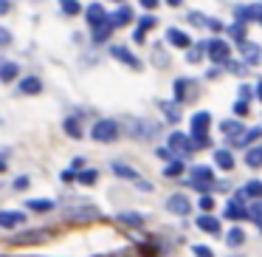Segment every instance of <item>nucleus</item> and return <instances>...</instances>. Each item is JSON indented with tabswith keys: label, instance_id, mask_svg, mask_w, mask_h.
<instances>
[{
	"label": "nucleus",
	"instance_id": "8",
	"mask_svg": "<svg viewBox=\"0 0 262 257\" xmlns=\"http://www.w3.org/2000/svg\"><path fill=\"white\" fill-rule=\"evenodd\" d=\"M209 125H211V113L200 110V113L192 116V136H200V133H209Z\"/></svg>",
	"mask_w": 262,
	"mask_h": 257
},
{
	"label": "nucleus",
	"instance_id": "14",
	"mask_svg": "<svg viewBox=\"0 0 262 257\" xmlns=\"http://www.w3.org/2000/svg\"><path fill=\"white\" fill-rule=\"evenodd\" d=\"M130 20H133V12H130V6H119V12H113V14L107 17V23L116 29V26H127Z\"/></svg>",
	"mask_w": 262,
	"mask_h": 257
},
{
	"label": "nucleus",
	"instance_id": "12",
	"mask_svg": "<svg viewBox=\"0 0 262 257\" xmlns=\"http://www.w3.org/2000/svg\"><path fill=\"white\" fill-rule=\"evenodd\" d=\"M26 223V215L23 212H0V226L3 229H12V226H23Z\"/></svg>",
	"mask_w": 262,
	"mask_h": 257
},
{
	"label": "nucleus",
	"instance_id": "41",
	"mask_svg": "<svg viewBox=\"0 0 262 257\" xmlns=\"http://www.w3.org/2000/svg\"><path fill=\"white\" fill-rule=\"evenodd\" d=\"M189 20L194 26H209V17H203V14H189Z\"/></svg>",
	"mask_w": 262,
	"mask_h": 257
},
{
	"label": "nucleus",
	"instance_id": "27",
	"mask_svg": "<svg viewBox=\"0 0 262 257\" xmlns=\"http://www.w3.org/2000/svg\"><path fill=\"white\" fill-rule=\"evenodd\" d=\"M65 133H68L71 139H82V127L76 119H65Z\"/></svg>",
	"mask_w": 262,
	"mask_h": 257
},
{
	"label": "nucleus",
	"instance_id": "43",
	"mask_svg": "<svg viewBox=\"0 0 262 257\" xmlns=\"http://www.w3.org/2000/svg\"><path fill=\"white\" fill-rule=\"evenodd\" d=\"M234 113H237V116H245V113H248V105H245V102H237V105H234Z\"/></svg>",
	"mask_w": 262,
	"mask_h": 257
},
{
	"label": "nucleus",
	"instance_id": "9",
	"mask_svg": "<svg viewBox=\"0 0 262 257\" xmlns=\"http://www.w3.org/2000/svg\"><path fill=\"white\" fill-rule=\"evenodd\" d=\"M85 17H88V23H91L93 29H96V26H102L104 20H107V12H104V6H102V3H93V6H88Z\"/></svg>",
	"mask_w": 262,
	"mask_h": 257
},
{
	"label": "nucleus",
	"instance_id": "50",
	"mask_svg": "<svg viewBox=\"0 0 262 257\" xmlns=\"http://www.w3.org/2000/svg\"><path fill=\"white\" fill-rule=\"evenodd\" d=\"M166 3H169V6H181V0H166Z\"/></svg>",
	"mask_w": 262,
	"mask_h": 257
},
{
	"label": "nucleus",
	"instance_id": "2",
	"mask_svg": "<svg viewBox=\"0 0 262 257\" xmlns=\"http://www.w3.org/2000/svg\"><path fill=\"white\" fill-rule=\"evenodd\" d=\"M91 136L96 139V142H113V139L119 136V125H116L113 119H99L96 125H93Z\"/></svg>",
	"mask_w": 262,
	"mask_h": 257
},
{
	"label": "nucleus",
	"instance_id": "48",
	"mask_svg": "<svg viewBox=\"0 0 262 257\" xmlns=\"http://www.w3.org/2000/svg\"><path fill=\"white\" fill-rule=\"evenodd\" d=\"M155 3L158 0H141V6H147V9H155Z\"/></svg>",
	"mask_w": 262,
	"mask_h": 257
},
{
	"label": "nucleus",
	"instance_id": "6",
	"mask_svg": "<svg viewBox=\"0 0 262 257\" xmlns=\"http://www.w3.org/2000/svg\"><path fill=\"white\" fill-rule=\"evenodd\" d=\"M166 209H169L172 215H189V209H192V201H189L186 195L175 192L169 201H166Z\"/></svg>",
	"mask_w": 262,
	"mask_h": 257
},
{
	"label": "nucleus",
	"instance_id": "22",
	"mask_svg": "<svg viewBox=\"0 0 262 257\" xmlns=\"http://www.w3.org/2000/svg\"><path fill=\"white\" fill-rule=\"evenodd\" d=\"M74 181H79V184H96L99 181V172L96 170H79V172H74Z\"/></svg>",
	"mask_w": 262,
	"mask_h": 257
},
{
	"label": "nucleus",
	"instance_id": "30",
	"mask_svg": "<svg viewBox=\"0 0 262 257\" xmlns=\"http://www.w3.org/2000/svg\"><path fill=\"white\" fill-rule=\"evenodd\" d=\"M226 240H228V246H243V240H245L243 229H231V232L226 234Z\"/></svg>",
	"mask_w": 262,
	"mask_h": 257
},
{
	"label": "nucleus",
	"instance_id": "13",
	"mask_svg": "<svg viewBox=\"0 0 262 257\" xmlns=\"http://www.w3.org/2000/svg\"><path fill=\"white\" fill-rule=\"evenodd\" d=\"M110 54H113L116 60H121L124 65H130V68H141V63H138V60L130 54V48H124V46H113V51H110Z\"/></svg>",
	"mask_w": 262,
	"mask_h": 257
},
{
	"label": "nucleus",
	"instance_id": "52",
	"mask_svg": "<svg viewBox=\"0 0 262 257\" xmlns=\"http://www.w3.org/2000/svg\"><path fill=\"white\" fill-rule=\"evenodd\" d=\"M256 223H259V232H262V221H256Z\"/></svg>",
	"mask_w": 262,
	"mask_h": 257
},
{
	"label": "nucleus",
	"instance_id": "28",
	"mask_svg": "<svg viewBox=\"0 0 262 257\" xmlns=\"http://www.w3.org/2000/svg\"><path fill=\"white\" fill-rule=\"evenodd\" d=\"M155 130H158V127L149 125V122H141V125H136V136H138V139H149Z\"/></svg>",
	"mask_w": 262,
	"mask_h": 257
},
{
	"label": "nucleus",
	"instance_id": "10",
	"mask_svg": "<svg viewBox=\"0 0 262 257\" xmlns=\"http://www.w3.org/2000/svg\"><path fill=\"white\" fill-rule=\"evenodd\" d=\"M226 218L228 221H243V218H248V209L243 206L239 198H234V201H228V206H226Z\"/></svg>",
	"mask_w": 262,
	"mask_h": 257
},
{
	"label": "nucleus",
	"instance_id": "5",
	"mask_svg": "<svg viewBox=\"0 0 262 257\" xmlns=\"http://www.w3.org/2000/svg\"><path fill=\"white\" fill-rule=\"evenodd\" d=\"M65 218H68V221H96L99 209L96 206H71V209L65 212Z\"/></svg>",
	"mask_w": 262,
	"mask_h": 257
},
{
	"label": "nucleus",
	"instance_id": "31",
	"mask_svg": "<svg viewBox=\"0 0 262 257\" xmlns=\"http://www.w3.org/2000/svg\"><path fill=\"white\" fill-rule=\"evenodd\" d=\"M62 12H65V14H79V12H82L79 0H62Z\"/></svg>",
	"mask_w": 262,
	"mask_h": 257
},
{
	"label": "nucleus",
	"instance_id": "7",
	"mask_svg": "<svg viewBox=\"0 0 262 257\" xmlns=\"http://www.w3.org/2000/svg\"><path fill=\"white\" fill-rule=\"evenodd\" d=\"M113 172H116V175H121V178H127V181H133V184H138V187H144V189H152L149 184H144V178L138 175L136 170H130L127 164H119V161H116V164H113Z\"/></svg>",
	"mask_w": 262,
	"mask_h": 257
},
{
	"label": "nucleus",
	"instance_id": "46",
	"mask_svg": "<svg viewBox=\"0 0 262 257\" xmlns=\"http://www.w3.org/2000/svg\"><path fill=\"white\" fill-rule=\"evenodd\" d=\"M9 6H12V0H0V14H6Z\"/></svg>",
	"mask_w": 262,
	"mask_h": 257
},
{
	"label": "nucleus",
	"instance_id": "26",
	"mask_svg": "<svg viewBox=\"0 0 262 257\" xmlns=\"http://www.w3.org/2000/svg\"><path fill=\"white\" fill-rule=\"evenodd\" d=\"M14 76H17V65H14V63L0 65V80H3V82H12Z\"/></svg>",
	"mask_w": 262,
	"mask_h": 257
},
{
	"label": "nucleus",
	"instance_id": "19",
	"mask_svg": "<svg viewBox=\"0 0 262 257\" xmlns=\"http://www.w3.org/2000/svg\"><path fill=\"white\" fill-rule=\"evenodd\" d=\"M20 91H23V93H40L42 91V82L37 80V76H26V80L20 82Z\"/></svg>",
	"mask_w": 262,
	"mask_h": 257
},
{
	"label": "nucleus",
	"instance_id": "36",
	"mask_svg": "<svg viewBox=\"0 0 262 257\" xmlns=\"http://www.w3.org/2000/svg\"><path fill=\"white\" fill-rule=\"evenodd\" d=\"M164 172H166V175H181V172H183V161H172Z\"/></svg>",
	"mask_w": 262,
	"mask_h": 257
},
{
	"label": "nucleus",
	"instance_id": "21",
	"mask_svg": "<svg viewBox=\"0 0 262 257\" xmlns=\"http://www.w3.org/2000/svg\"><path fill=\"white\" fill-rule=\"evenodd\" d=\"M220 130H223V133H226V136H228V139H231V136H234V139H237V136H239V133H243V125H239V122H237V119H226V122H223V125H220Z\"/></svg>",
	"mask_w": 262,
	"mask_h": 257
},
{
	"label": "nucleus",
	"instance_id": "15",
	"mask_svg": "<svg viewBox=\"0 0 262 257\" xmlns=\"http://www.w3.org/2000/svg\"><path fill=\"white\" fill-rule=\"evenodd\" d=\"M166 37H169V43H172V46H178V48H189V46H192V37H189L186 31H181V29H169V31H166Z\"/></svg>",
	"mask_w": 262,
	"mask_h": 257
},
{
	"label": "nucleus",
	"instance_id": "34",
	"mask_svg": "<svg viewBox=\"0 0 262 257\" xmlns=\"http://www.w3.org/2000/svg\"><path fill=\"white\" fill-rule=\"evenodd\" d=\"M228 31H231V37H234L237 43H243V40H245V26H243V23H234Z\"/></svg>",
	"mask_w": 262,
	"mask_h": 257
},
{
	"label": "nucleus",
	"instance_id": "38",
	"mask_svg": "<svg viewBox=\"0 0 262 257\" xmlns=\"http://www.w3.org/2000/svg\"><path fill=\"white\" fill-rule=\"evenodd\" d=\"M248 218H254V221H262V201H259V204H254V206L248 209Z\"/></svg>",
	"mask_w": 262,
	"mask_h": 257
},
{
	"label": "nucleus",
	"instance_id": "1",
	"mask_svg": "<svg viewBox=\"0 0 262 257\" xmlns=\"http://www.w3.org/2000/svg\"><path fill=\"white\" fill-rule=\"evenodd\" d=\"M192 187L200 192H209L214 187V170L211 167H192Z\"/></svg>",
	"mask_w": 262,
	"mask_h": 257
},
{
	"label": "nucleus",
	"instance_id": "44",
	"mask_svg": "<svg viewBox=\"0 0 262 257\" xmlns=\"http://www.w3.org/2000/svg\"><path fill=\"white\" fill-rule=\"evenodd\" d=\"M251 93H254V91H251L248 85H243V88H239V102H245V99H248Z\"/></svg>",
	"mask_w": 262,
	"mask_h": 257
},
{
	"label": "nucleus",
	"instance_id": "25",
	"mask_svg": "<svg viewBox=\"0 0 262 257\" xmlns=\"http://www.w3.org/2000/svg\"><path fill=\"white\" fill-rule=\"evenodd\" d=\"M110 31H113V26L104 20L102 26H96V29H93V43H104V40L110 37Z\"/></svg>",
	"mask_w": 262,
	"mask_h": 257
},
{
	"label": "nucleus",
	"instance_id": "29",
	"mask_svg": "<svg viewBox=\"0 0 262 257\" xmlns=\"http://www.w3.org/2000/svg\"><path fill=\"white\" fill-rule=\"evenodd\" d=\"M245 195H248V198H259V201H262V181L245 184Z\"/></svg>",
	"mask_w": 262,
	"mask_h": 257
},
{
	"label": "nucleus",
	"instance_id": "32",
	"mask_svg": "<svg viewBox=\"0 0 262 257\" xmlns=\"http://www.w3.org/2000/svg\"><path fill=\"white\" fill-rule=\"evenodd\" d=\"M186 88H189L186 80H178L175 82V99H178V102H183V99H186Z\"/></svg>",
	"mask_w": 262,
	"mask_h": 257
},
{
	"label": "nucleus",
	"instance_id": "24",
	"mask_svg": "<svg viewBox=\"0 0 262 257\" xmlns=\"http://www.w3.org/2000/svg\"><path fill=\"white\" fill-rule=\"evenodd\" d=\"M119 223H127V226H144V218L136 215V212H119Z\"/></svg>",
	"mask_w": 262,
	"mask_h": 257
},
{
	"label": "nucleus",
	"instance_id": "4",
	"mask_svg": "<svg viewBox=\"0 0 262 257\" xmlns=\"http://www.w3.org/2000/svg\"><path fill=\"white\" fill-rule=\"evenodd\" d=\"M206 51H209V57L214 60V63H228V57H231V48L223 40H209L206 43Z\"/></svg>",
	"mask_w": 262,
	"mask_h": 257
},
{
	"label": "nucleus",
	"instance_id": "49",
	"mask_svg": "<svg viewBox=\"0 0 262 257\" xmlns=\"http://www.w3.org/2000/svg\"><path fill=\"white\" fill-rule=\"evenodd\" d=\"M256 99H259V102H262V82H259V85H256Z\"/></svg>",
	"mask_w": 262,
	"mask_h": 257
},
{
	"label": "nucleus",
	"instance_id": "18",
	"mask_svg": "<svg viewBox=\"0 0 262 257\" xmlns=\"http://www.w3.org/2000/svg\"><path fill=\"white\" fill-rule=\"evenodd\" d=\"M245 164H248L251 170L262 167V144H259V147H251L248 153H245Z\"/></svg>",
	"mask_w": 262,
	"mask_h": 257
},
{
	"label": "nucleus",
	"instance_id": "17",
	"mask_svg": "<svg viewBox=\"0 0 262 257\" xmlns=\"http://www.w3.org/2000/svg\"><path fill=\"white\" fill-rule=\"evenodd\" d=\"M259 136H262V127H254V130H243L237 139H234V144H239V147H245V144L256 142Z\"/></svg>",
	"mask_w": 262,
	"mask_h": 257
},
{
	"label": "nucleus",
	"instance_id": "3",
	"mask_svg": "<svg viewBox=\"0 0 262 257\" xmlns=\"http://www.w3.org/2000/svg\"><path fill=\"white\" fill-rule=\"evenodd\" d=\"M169 153H178L181 159H186V153H192L194 150V144H192V139L186 136V133H172L169 136Z\"/></svg>",
	"mask_w": 262,
	"mask_h": 257
},
{
	"label": "nucleus",
	"instance_id": "11",
	"mask_svg": "<svg viewBox=\"0 0 262 257\" xmlns=\"http://www.w3.org/2000/svg\"><path fill=\"white\" fill-rule=\"evenodd\" d=\"M239 51H243L245 63H251V65H256V63L262 60V51H259V46H254V43H248V40H243V43H239Z\"/></svg>",
	"mask_w": 262,
	"mask_h": 257
},
{
	"label": "nucleus",
	"instance_id": "37",
	"mask_svg": "<svg viewBox=\"0 0 262 257\" xmlns=\"http://www.w3.org/2000/svg\"><path fill=\"white\" fill-rule=\"evenodd\" d=\"M211 206H214V198H211V195H203V198H200V209H203V215H209Z\"/></svg>",
	"mask_w": 262,
	"mask_h": 257
},
{
	"label": "nucleus",
	"instance_id": "51",
	"mask_svg": "<svg viewBox=\"0 0 262 257\" xmlns=\"http://www.w3.org/2000/svg\"><path fill=\"white\" fill-rule=\"evenodd\" d=\"M6 170V159H0V172Z\"/></svg>",
	"mask_w": 262,
	"mask_h": 257
},
{
	"label": "nucleus",
	"instance_id": "47",
	"mask_svg": "<svg viewBox=\"0 0 262 257\" xmlns=\"http://www.w3.org/2000/svg\"><path fill=\"white\" fill-rule=\"evenodd\" d=\"M158 155H161V159H172V153H169L166 147H161V150H158Z\"/></svg>",
	"mask_w": 262,
	"mask_h": 257
},
{
	"label": "nucleus",
	"instance_id": "42",
	"mask_svg": "<svg viewBox=\"0 0 262 257\" xmlns=\"http://www.w3.org/2000/svg\"><path fill=\"white\" fill-rule=\"evenodd\" d=\"M29 184H31V178H29V175H20L17 181H14V187H17V189H26Z\"/></svg>",
	"mask_w": 262,
	"mask_h": 257
},
{
	"label": "nucleus",
	"instance_id": "35",
	"mask_svg": "<svg viewBox=\"0 0 262 257\" xmlns=\"http://www.w3.org/2000/svg\"><path fill=\"white\" fill-rule=\"evenodd\" d=\"M206 51V43H200V46H194L192 51H189V63H200V54Z\"/></svg>",
	"mask_w": 262,
	"mask_h": 257
},
{
	"label": "nucleus",
	"instance_id": "40",
	"mask_svg": "<svg viewBox=\"0 0 262 257\" xmlns=\"http://www.w3.org/2000/svg\"><path fill=\"white\" fill-rule=\"evenodd\" d=\"M194 257H214V254H211V249H206V246H194Z\"/></svg>",
	"mask_w": 262,
	"mask_h": 257
},
{
	"label": "nucleus",
	"instance_id": "20",
	"mask_svg": "<svg viewBox=\"0 0 262 257\" xmlns=\"http://www.w3.org/2000/svg\"><path fill=\"white\" fill-rule=\"evenodd\" d=\"M214 161H217V167H220V170H231V167H234V155L228 153V150H217Z\"/></svg>",
	"mask_w": 262,
	"mask_h": 257
},
{
	"label": "nucleus",
	"instance_id": "39",
	"mask_svg": "<svg viewBox=\"0 0 262 257\" xmlns=\"http://www.w3.org/2000/svg\"><path fill=\"white\" fill-rule=\"evenodd\" d=\"M161 108L166 110V116H169V122H178V108H175V105H161Z\"/></svg>",
	"mask_w": 262,
	"mask_h": 257
},
{
	"label": "nucleus",
	"instance_id": "23",
	"mask_svg": "<svg viewBox=\"0 0 262 257\" xmlns=\"http://www.w3.org/2000/svg\"><path fill=\"white\" fill-rule=\"evenodd\" d=\"M29 209L31 212H51L54 201L51 198H34V201H29Z\"/></svg>",
	"mask_w": 262,
	"mask_h": 257
},
{
	"label": "nucleus",
	"instance_id": "33",
	"mask_svg": "<svg viewBox=\"0 0 262 257\" xmlns=\"http://www.w3.org/2000/svg\"><path fill=\"white\" fill-rule=\"evenodd\" d=\"M155 23H158L155 17H141V20H138V29H136V31H138V34H144V31H149Z\"/></svg>",
	"mask_w": 262,
	"mask_h": 257
},
{
	"label": "nucleus",
	"instance_id": "16",
	"mask_svg": "<svg viewBox=\"0 0 262 257\" xmlns=\"http://www.w3.org/2000/svg\"><path fill=\"white\" fill-rule=\"evenodd\" d=\"M198 226L203 229V232H209V234H220V223H217V218H211V215H200Z\"/></svg>",
	"mask_w": 262,
	"mask_h": 257
},
{
	"label": "nucleus",
	"instance_id": "45",
	"mask_svg": "<svg viewBox=\"0 0 262 257\" xmlns=\"http://www.w3.org/2000/svg\"><path fill=\"white\" fill-rule=\"evenodd\" d=\"M6 43H12V34L6 29H0V46H6Z\"/></svg>",
	"mask_w": 262,
	"mask_h": 257
}]
</instances>
